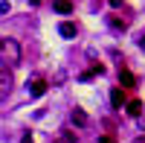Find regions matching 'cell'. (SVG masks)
I'll use <instances>...</instances> for the list:
<instances>
[{
	"instance_id": "cell-9",
	"label": "cell",
	"mask_w": 145,
	"mask_h": 143,
	"mask_svg": "<svg viewBox=\"0 0 145 143\" xmlns=\"http://www.w3.org/2000/svg\"><path fill=\"white\" fill-rule=\"evenodd\" d=\"M128 114H131V117H139V114H142V102H139V99H131V102H128Z\"/></svg>"
},
{
	"instance_id": "cell-15",
	"label": "cell",
	"mask_w": 145,
	"mask_h": 143,
	"mask_svg": "<svg viewBox=\"0 0 145 143\" xmlns=\"http://www.w3.org/2000/svg\"><path fill=\"white\" fill-rule=\"evenodd\" d=\"M134 143H145V137H137V140H134Z\"/></svg>"
},
{
	"instance_id": "cell-11",
	"label": "cell",
	"mask_w": 145,
	"mask_h": 143,
	"mask_svg": "<svg viewBox=\"0 0 145 143\" xmlns=\"http://www.w3.org/2000/svg\"><path fill=\"white\" fill-rule=\"evenodd\" d=\"M58 143H76V137H72V134H61V137H58Z\"/></svg>"
},
{
	"instance_id": "cell-8",
	"label": "cell",
	"mask_w": 145,
	"mask_h": 143,
	"mask_svg": "<svg viewBox=\"0 0 145 143\" xmlns=\"http://www.w3.org/2000/svg\"><path fill=\"white\" fill-rule=\"evenodd\" d=\"M110 102L116 105V108L125 102V93H122V88H113V91H110Z\"/></svg>"
},
{
	"instance_id": "cell-5",
	"label": "cell",
	"mask_w": 145,
	"mask_h": 143,
	"mask_svg": "<svg viewBox=\"0 0 145 143\" xmlns=\"http://www.w3.org/2000/svg\"><path fill=\"white\" fill-rule=\"evenodd\" d=\"M119 82H122L125 88H134V85H137V76L131 73V70H125V67H122V70H119Z\"/></svg>"
},
{
	"instance_id": "cell-17",
	"label": "cell",
	"mask_w": 145,
	"mask_h": 143,
	"mask_svg": "<svg viewBox=\"0 0 145 143\" xmlns=\"http://www.w3.org/2000/svg\"><path fill=\"white\" fill-rule=\"evenodd\" d=\"M0 41H3V38H0Z\"/></svg>"
},
{
	"instance_id": "cell-10",
	"label": "cell",
	"mask_w": 145,
	"mask_h": 143,
	"mask_svg": "<svg viewBox=\"0 0 145 143\" xmlns=\"http://www.w3.org/2000/svg\"><path fill=\"white\" fill-rule=\"evenodd\" d=\"M96 73H105V67H102V64H93L87 73H81V79H90V76H96Z\"/></svg>"
},
{
	"instance_id": "cell-1",
	"label": "cell",
	"mask_w": 145,
	"mask_h": 143,
	"mask_svg": "<svg viewBox=\"0 0 145 143\" xmlns=\"http://www.w3.org/2000/svg\"><path fill=\"white\" fill-rule=\"evenodd\" d=\"M0 62H3L6 67H15L20 62V44L15 38H3L0 41Z\"/></svg>"
},
{
	"instance_id": "cell-12",
	"label": "cell",
	"mask_w": 145,
	"mask_h": 143,
	"mask_svg": "<svg viewBox=\"0 0 145 143\" xmlns=\"http://www.w3.org/2000/svg\"><path fill=\"white\" fill-rule=\"evenodd\" d=\"M110 6H113V9H119V6H122V0H110Z\"/></svg>"
},
{
	"instance_id": "cell-14",
	"label": "cell",
	"mask_w": 145,
	"mask_h": 143,
	"mask_svg": "<svg viewBox=\"0 0 145 143\" xmlns=\"http://www.w3.org/2000/svg\"><path fill=\"white\" fill-rule=\"evenodd\" d=\"M139 47H142V50H145V35H142V38H139Z\"/></svg>"
},
{
	"instance_id": "cell-4",
	"label": "cell",
	"mask_w": 145,
	"mask_h": 143,
	"mask_svg": "<svg viewBox=\"0 0 145 143\" xmlns=\"http://www.w3.org/2000/svg\"><path fill=\"white\" fill-rule=\"evenodd\" d=\"M46 88H50V85H46L44 79H35L32 85H29V93H32V97H44V93H46Z\"/></svg>"
},
{
	"instance_id": "cell-3",
	"label": "cell",
	"mask_w": 145,
	"mask_h": 143,
	"mask_svg": "<svg viewBox=\"0 0 145 143\" xmlns=\"http://www.w3.org/2000/svg\"><path fill=\"white\" fill-rule=\"evenodd\" d=\"M70 120H72V126H78V128H84L90 120H87V114H84L81 108H72V114H70Z\"/></svg>"
},
{
	"instance_id": "cell-7",
	"label": "cell",
	"mask_w": 145,
	"mask_h": 143,
	"mask_svg": "<svg viewBox=\"0 0 145 143\" xmlns=\"http://www.w3.org/2000/svg\"><path fill=\"white\" fill-rule=\"evenodd\" d=\"M58 32H61L64 38H72V35H76V23H70V21H64L61 26H58Z\"/></svg>"
},
{
	"instance_id": "cell-2",
	"label": "cell",
	"mask_w": 145,
	"mask_h": 143,
	"mask_svg": "<svg viewBox=\"0 0 145 143\" xmlns=\"http://www.w3.org/2000/svg\"><path fill=\"white\" fill-rule=\"evenodd\" d=\"M9 91H12V73L3 67V70H0V102L9 97Z\"/></svg>"
},
{
	"instance_id": "cell-6",
	"label": "cell",
	"mask_w": 145,
	"mask_h": 143,
	"mask_svg": "<svg viewBox=\"0 0 145 143\" xmlns=\"http://www.w3.org/2000/svg\"><path fill=\"white\" fill-rule=\"evenodd\" d=\"M52 9L58 12V15H70V12H72V3H70V0H52Z\"/></svg>"
},
{
	"instance_id": "cell-16",
	"label": "cell",
	"mask_w": 145,
	"mask_h": 143,
	"mask_svg": "<svg viewBox=\"0 0 145 143\" xmlns=\"http://www.w3.org/2000/svg\"><path fill=\"white\" fill-rule=\"evenodd\" d=\"M29 3H38V0H29Z\"/></svg>"
},
{
	"instance_id": "cell-13",
	"label": "cell",
	"mask_w": 145,
	"mask_h": 143,
	"mask_svg": "<svg viewBox=\"0 0 145 143\" xmlns=\"http://www.w3.org/2000/svg\"><path fill=\"white\" fill-rule=\"evenodd\" d=\"M20 143H32V137H29V134H26V137H23V140H20Z\"/></svg>"
}]
</instances>
